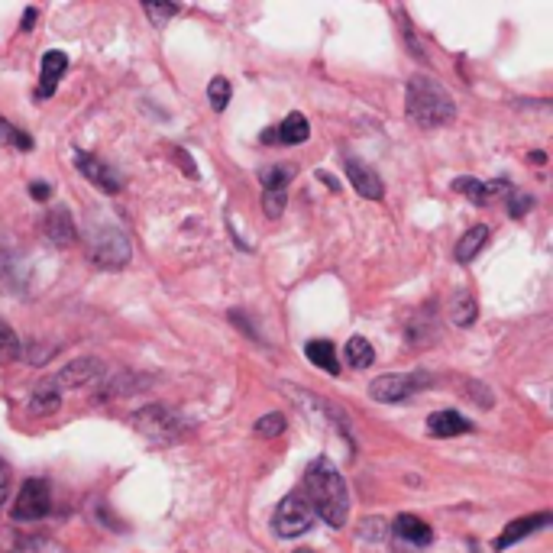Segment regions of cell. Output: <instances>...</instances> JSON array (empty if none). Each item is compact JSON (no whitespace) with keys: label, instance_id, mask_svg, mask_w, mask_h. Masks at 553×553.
<instances>
[{"label":"cell","instance_id":"cell-31","mask_svg":"<svg viewBox=\"0 0 553 553\" xmlns=\"http://www.w3.org/2000/svg\"><path fill=\"white\" fill-rule=\"evenodd\" d=\"M534 198L531 195H518V191H508V214L511 217H524L531 211Z\"/></svg>","mask_w":553,"mask_h":553},{"label":"cell","instance_id":"cell-2","mask_svg":"<svg viewBox=\"0 0 553 553\" xmlns=\"http://www.w3.org/2000/svg\"><path fill=\"white\" fill-rule=\"evenodd\" d=\"M405 107H408V117L424 130H440L456 117L450 94L440 88L434 78H424V75H414L408 81Z\"/></svg>","mask_w":553,"mask_h":553},{"label":"cell","instance_id":"cell-25","mask_svg":"<svg viewBox=\"0 0 553 553\" xmlns=\"http://www.w3.org/2000/svg\"><path fill=\"white\" fill-rule=\"evenodd\" d=\"M295 172L288 165H272V169L262 172V188L266 191H285V185L292 182Z\"/></svg>","mask_w":553,"mask_h":553},{"label":"cell","instance_id":"cell-3","mask_svg":"<svg viewBox=\"0 0 553 553\" xmlns=\"http://www.w3.org/2000/svg\"><path fill=\"white\" fill-rule=\"evenodd\" d=\"M88 256L98 269H123L130 262V240L114 224H94L88 230Z\"/></svg>","mask_w":553,"mask_h":553},{"label":"cell","instance_id":"cell-1","mask_svg":"<svg viewBox=\"0 0 553 553\" xmlns=\"http://www.w3.org/2000/svg\"><path fill=\"white\" fill-rule=\"evenodd\" d=\"M301 495L314 508V515H321L330 528H343V524H347L350 489H347V479L337 473V466L330 460H314L308 466Z\"/></svg>","mask_w":553,"mask_h":553},{"label":"cell","instance_id":"cell-12","mask_svg":"<svg viewBox=\"0 0 553 553\" xmlns=\"http://www.w3.org/2000/svg\"><path fill=\"white\" fill-rule=\"evenodd\" d=\"M43 233L52 246H72L78 230H75L72 214H68L65 207H52V211H46V217H43Z\"/></svg>","mask_w":553,"mask_h":553},{"label":"cell","instance_id":"cell-15","mask_svg":"<svg viewBox=\"0 0 553 553\" xmlns=\"http://www.w3.org/2000/svg\"><path fill=\"white\" fill-rule=\"evenodd\" d=\"M453 188L460 191V195H466L469 201H476V204H489L492 198L508 195L511 191L508 182H479V178H456Z\"/></svg>","mask_w":553,"mask_h":553},{"label":"cell","instance_id":"cell-33","mask_svg":"<svg viewBox=\"0 0 553 553\" xmlns=\"http://www.w3.org/2000/svg\"><path fill=\"white\" fill-rule=\"evenodd\" d=\"M30 195H33L36 201H49V198H52V188L43 185V182H33V185H30Z\"/></svg>","mask_w":553,"mask_h":553},{"label":"cell","instance_id":"cell-16","mask_svg":"<svg viewBox=\"0 0 553 553\" xmlns=\"http://www.w3.org/2000/svg\"><path fill=\"white\" fill-rule=\"evenodd\" d=\"M427 431L434 437H460L473 431V421H466L460 411H434L427 418Z\"/></svg>","mask_w":553,"mask_h":553},{"label":"cell","instance_id":"cell-20","mask_svg":"<svg viewBox=\"0 0 553 553\" xmlns=\"http://www.w3.org/2000/svg\"><path fill=\"white\" fill-rule=\"evenodd\" d=\"M304 353H308V359H311L314 366H321L324 372H330V376H337V372H340L334 343H330V340H311L308 347H304Z\"/></svg>","mask_w":553,"mask_h":553},{"label":"cell","instance_id":"cell-26","mask_svg":"<svg viewBox=\"0 0 553 553\" xmlns=\"http://www.w3.org/2000/svg\"><path fill=\"white\" fill-rule=\"evenodd\" d=\"M230 94H233V88H230L227 78H214L211 85H207V101H211V107L217 110V114H220V110H227Z\"/></svg>","mask_w":553,"mask_h":553},{"label":"cell","instance_id":"cell-10","mask_svg":"<svg viewBox=\"0 0 553 553\" xmlns=\"http://www.w3.org/2000/svg\"><path fill=\"white\" fill-rule=\"evenodd\" d=\"M343 169H347V182L359 191L363 198L369 201H379L382 198V178L379 172H372L366 162H359L356 156H343Z\"/></svg>","mask_w":553,"mask_h":553},{"label":"cell","instance_id":"cell-18","mask_svg":"<svg viewBox=\"0 0 553 553\" xmlns=\"http://www.w3.org/2000/svg\"><path fill=\"white\" fill-rule=\"evenodd\" d=\"M476 317H479V304H476V295L473 292H456L450 298V321L456 327H469V324H476Z\"/></svg>","mask_w":553,"mask_h":553},{"label":"cell","instance_id":"cell-35","mask_svg":"<svg viewBox=\"0 0 553 553\" xmlns=\"http://www.w3.org/2000/svg\"><path fill=\"white\" fill-rule=\"evenodd\" d=\"M317 182H324L330 191H340V182H337L334 175H327V172H317Z\"/></svg>","mask_w":553,"mask_h":553},{"label":"cell","instance_id":"cell-28","mask_svg":"<svg viewBox=\"0 0 553 553\" xmlns=\"http://www.w3.org/2000/svg\"><path fill=\"white\" fill-rule=\"evenodd\" d=\"M285 204H288L285 191H262V214H266V217H272V220L282 217Z\"/></svg>","mask_w":553,"mask_h":553},{"label":"cell","instance_id":"cell-5","mask_svg":"<svg viewBox=\"0 0 553 553\" xmlns=\"http://www.w3.org/2000/svg\"><path fill=\"white\" fill-rule=\"evenodd\" d=\"M424 385H431V376H424V372H402V376L389 372V376H379L369 385V395L382 405H395L411 398L414 392H421Z\"/></svg>","mask_w":553,"mask_h":553},{"label":"cell","instance_id":"cell-17","mask_svg":"<svg viewBox=\"0 0 553 553\" xmlns=\"http://www.w3.org/2000/svg\"><path fill=\"white\" fill-rule=\"evenodd\" d=\"M308 136H311V127L304 114H288L279 127H275V140L282 146H301V143H308Z\"/></svg>","mask_w":553,"mask_h":553},{"label":"cell","instance_id":"cell-19","mask_svg":"<svg viewBox=\"0 0 553 553\" xmlns=\"http://www.w3.org/2000/svg\"><path fill=\"white\" fill-rule=\"evenodd\" d=\"M486 240H489V227H486V224L466 230L463 237H460V243H456V250H453L456 262H473L476 253L482 250V246H486Z\"/></svg>","mask_w":553,"mask_h":553},{"label":"cell","instance_id":"cell-34","mask_svg":"<svg viewBox=\"0 0 553 553\" xmlns=\"http://www.w3.org/2000/svg\"><path fill=\"white\" fill-rule=\"evenodd\" d=\"M39 17V13H36V7H26V13H23V26H20V30L23 33H30L33 30V20Z\"/></svg>","mask_w":553,"mask_h":553},{"label":"cell","instance_id":"cell-6","mask_svg":"<svg viewBox=\"0 0 553 553\" xmlns=\"http://www.w3.org/2000/svg\"><path fill=\"white\" fill-rule=\"evenodd\" d=\"M52 511V492L46 479H26L13 502V521H43Z\"/></svg>","mask_w":553,"mask_h":553},{"label":"cell","instance_id":"cell-4","mask_svg":"<svg viewBox=\"0 0 553 553\" xmlns=\"http://www.w3.org/2000/svg\"><path fill=\"white\" fill-rule=\"evenodd\" d=\"M314 518L317 515H314V508L308 505V499H304L301 492H292L279 502V508H275L272 528L279 537H285V541H295V537L308 534L314 528Z\"/></svg>","mask_w":553,"mask_h":553},{"label":"cell","instance_id":"cell-13","mask_svg":"<svg viewBox=\"0 0 553 553\" xmlns=\"http://www.w3.org/2000/svg\"><path fill=\"white\" fill-rule=\"evenodd\" d=\"M392 534H395L398 544H411V547H427L434 541L431 524H424L421 518H414V515H398L395 524H392Z\"/></svg>","mask_w":553,"mask_h":553},{"label":"cell","instance_id":"cell-21","mask_svg":"<svg viewBox=\"0 0 553 553\" xmlns=\"http://www.w3.org/2000/svg\"><path fill=\"white\" fill-rule=\"evenodd\" d=\"M59 405H62V389L52 379L39 385V389L33 392V398H30V411L33 414H52Z\"/></svg>","mask_w":553,"mask_h":553},{"label":"cell","instance_id":"cell-24","mask_svg":"<svg viewBox=\"0 0 553 553\" xmlns=\"http://www.w3.org/2000/svg\"><path fill=\"white\" fill-rule=\"evenodd\" d=\"M7 553H62L49 537H17Z\"/></svg>","mask_w":553,"mask_h":553},{"label":"cell","instance_id":"cell-27","mask_svg":"<svg viewBox=\"0 0 553 553\" xmlns=\"http://www.w3.org/2000/svg\"><path fill=\"white\" fill-rule=\"evenodd\" d=\"M256 434H262V437H282L285 434V418H282L279 411L266 414V418L256 421Z\"/></svg>","mask_w":553,"mask_h":553},{"label":"cell","instance_id":"cell-11","mask_svg":"<svg viewBox=\"0 0 553 553\" xmlns=\"http://www.w3.org/2000/svg\"><path fill=\"white\" fill-rule=\"evenodd\" d=\"M550 524V511H537V515H528V518H515L508 524V528L499 534V541H495V550H508V547H515L521 537H531L534 531H541Z\"/></svg>","mask_w":553,"mask_h":553},{"label":"cell","instance_id":"cell-8","mask_svg":"<svg viewBox=\"0 0 553 553\" xmlns=\"http://www.w3.org/2000/svg\"><path fill=\"white\" fill-rule=\"evenodd\" d=\"M101 376H104L101 359H75V363H68L52 382L59 385V389H85V385L98 382Z\"/></svg>","mask_w":553,"mask_h":553},{"label":"cell","instance_id":"cell-37","mask_svg":"<svg viewBox=\"0 0 553 553\" xmlns=\"http://www.w3.org/2000/svg\"><path fill=\"white\" fill-rule=\"evenodd\" d=\"M531 162L534 165H544V152H531Z\"/></svg>","mask_w":553,"mask_h":553},{"label":"cell","instance_id":"cell-7","mask_svg":"<svg viewBox=\"0 0 553 553\" xmlns=\"http://www.w3.org/2000/svg\"><path fill=\"white\" fill-rule=\"evenodd\" d=\"M136 427L152 437V440H159V444H169V440H178L185 434V424L178 421V414L172 411H165L159 405H152V408H143L140 411V418H136Z\"/></svg>","mask_w":553,"mask_h":553},{"label":"cell","instance_id":"cell-14","mask_svg":"<svg viewBox=\"0 0 553 553\" xmlns=\"http://www.w3.org/2000/svg\"><path fill=\"white\" fill-rule=\"evenodd\" d=\"M65 68H68V59H65V52L59 49H49L43 55V72H39V88H36V98H52L55 88H59V81L65 75Z\"/></svg>","mask_w":553,"mask_h":553},{"label":"cell","instance_id":"cell-36","mask_svg":"<svg viewBox=\"0 0 553 553\" xmlns=\"http://www.w3.org/2000/svg\"><path fill=\"white\" fill-rule=\"evenodd\" d=\"M259 140H262V143H279V140H275V127H269L266 133L259 136Z\"/></svg>","mask_w":553,"mask_h":553},{"label":"cell","instance_id":"cell-38","mask_svg":"<svg viewBox=\"0 0 553 553\" xmlns=\"http://www.w3.org/2000/svg\"><path fill=\"white\" fill-rule=\"evenodd\" d=\"M295 553H314V550H295Z\"/></svg>","mask_w":553,"mask_h":553},{"label":"cell","instance_id":"cell-29","mask_svg":"<svg viewBox=\"0 0 553 553\" xmlns=\"http://www.w3.org/2000/svg\"><path fill=\"white\" fill-rule=\"evenodd\" d=\"M0 143L17 146V149H30L33 146L30 136H26L23 130H17V127H10V123H4V120H0Z\"/></svg>","mask_w":553,"mask_h":553},{"label":"cell","instance_id":"cell-23","mask_svg":"<svg viewBox=\"0 0 553 553\" xmlns=\"http://www.w3.org/2000/svg\"><path fill=\"white\" fill-rule=\"evenodd\" d=\"M343 353H347V363H350L353 369H366V366L376 363V350H372V343H369L366 337H353Z\"/></svg>","mask_w":553,"mask_h":553},{"label":"cell","instance_id":"cell-22","mask_svg":"<svg viewBox=\"0 0 553 553\" xmlns=\"http://www.w3.org/2000/svg\"><path fill=\"white\" fill-rule=\"evenodd\" d=\"M23 353L20 347V337H17V330H13L4 317H0V366H7V363H17Z\"/></svg>","mask_w":553,"mask_h":553},{"label":"cell","instance_id":"cell-30","mask_svg":"<svg viewBox=\"0 0 553 553\" xmlns=\"http://www.w3.org/2000/svg\"><path fill=\"white\" fill-rule=\"evenodd\" d=\"M143 10H146V17L152 20V26H165V20L178 13L175 4H143Z\"/></svg>","mask_w":553,"mask_h":553},{"label":"cell","instance_id":"cell-32","mask_svg":"<svg viewBox=\"0 0 553 553\" xmlns=\"http://www.w3.org/2000/svg\"><path fill=\"white\" fill-rule=\"evenodd\" d=\"M7 495H10V469L4 460H0V505L7 502Z\"/></svg>","mask_w":553,"mask_h":553},{"label":"cell","instance_id":"cell-9","mask_svg":"<svg viewBox=\"0 0 553 553\" xmlns=\"http://www.w3.org/2000/svg\"><path fill=\"white\" fill-rule=\"evenodd\" d=\"M75 169L81 172L88 178V182H94L98 185L101 191H110V195H114V191H120V175L110 169L107 162H101L98 156H91V152H75Z\"/></svg>","mask_w":553,"mask_h":553}]
</instances>
